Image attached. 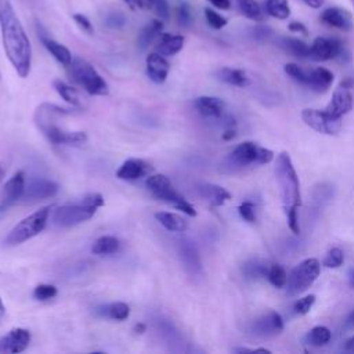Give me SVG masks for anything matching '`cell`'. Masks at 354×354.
<instances>
[{
  "label": "cell",
  "mask_w": 354,
  "mask_h": 354,
  "mask_svg": "<svg viewBox=\"0 0 354 354\" xmlns=\"http://www.w3.org/2000/svg\"><path fill=\"white\" fill-rule=\"evenodd\" d=\"M0 32L5 53L21 78L32 67V46L10 0H0Z\"/></svg>",
  "instance_id": "1"
},
{
  "label": "cell",
  "mask_w": 354,
  "mask_h": 354,
  "mask_svg": "<svg viewBox=\"0 0 354 354\" xmlns=\"http://www.w3.org/2000/svg\"><path fill=\"white\" fill-rule=\"evenodd\" d=\"M275 177L279 186V193L285 212L297 210L302 204L300 183L288 153H281L275 164Z\"/></svg>",
  "instance_id": "2"
},
{
  "label": "cell",
  "mask_w": 354,
  "mask_h": 354,
  "mask_svg": "<svg viewBox=\"0 0 354 354\" xmlns=\"http://www.w3.org/2000/svg\"><path fill=\"white\" fill-rule=\"evenodd\" d=\"M274 159V153L256 143L245 141L238 144L222 164L224 172H235L250 165H266Z\"/></svg>",
  "instance_id": "3"
},
{
  "label": "cell",
  "mask_w": 354,
  "mask_h": 354,
  "mask_svg": "<svg viewBox=\"0 0 354 354\" xmlns=\"http://www.w3.org/2000/svg\"><path fill=\"white\" fill-rule=\"evenodd\" d=\"M50 210H52V206H46V208H42L38 212L32 213L31 216L26 217L24 220H21L9 233V235L5 239V245L16 246V245H20V244L37 237L38 234H41L49 222Z\"/></svg>",
  "instance_id": "4"
},
{
  "label": "cell",
  "mask_w": 354,
  "mask_h": 354,
  "mask_svg": "<svg viewBox=\"0 0 354 354\" xmlns=\"http://www.w3.org/2000/svg\"><path fill=\"white\" fill-rule=\"evenodd\" d=\"M147 188L161 201H165L168 204H172L179 210H183V213L188 216H197V210L194 206L186 201L183 195H180L172 186L170 180L164 175H153L146 181Z\"/></svg>",
  "instance_id": "5"
},
{
  "label": "cell",
  "mask_w": 354,
  "mask_h": 354,
  "mask_svg": "<svg viewBox=\"0 0 354 354\" xmlns=\"http://www.w3.org/2000/svg\"><path fill=\"white\" fill-rule=\"evenodd\" d=\"M321 264L317 259L308 257L293 267L286 281L288 295L295 296L306 292L318 278Z\"/></svg>",
  "instance_id": "6"
},
{
  "label": "cell",
  "mask_w": 354,
  "mask_h": 354,
  "mask_svg": "<svg viewBox=\"0 0 354 354\" xmlns=\"http://www.w3.org/2000/svg\"><path fill=\"white\" fill-rule=\"evenodd\" d=\"M72 75L78 83H81L85 90L92 96H107L108 85L103 77L96 71V68L81 57H75L71 64Z\"/></svg>",
  "instance_id": "7"
},
{
  "label": "cell",
  "mask_w": 354,
  "mask_h": 354,
  "mask_svg": "<svg viewBox=\"0 0 354 354\" xmlns=\"http://www.w3.org/2000/svg\"><path fill=\"white\" fill-rule=\"evenodd\" d=\"M302 119L307 126H310L311 129L322 135L333 136V135H337L342 129V118H335L329 115L325 110L324 111L313 110V108L303 110Z\"/></svg>",
  "instance_id": "8"
},
{
  "label": "cell",
  "mask_w": 354,
  "mask_h": 354,
  "mask_svg": "<svg viewBox=\"0 0 354 354\" xmlns=\"http://www.w3.org/2000/svg\"><path fill=\"white\" fill-rule=\"evenodd\" d=\"M97 208L82 205H66L56 209L53 215V223L60 227H71L81 224L89 219H92L96 213Z\"/></svg>",
  "instance_id": "9"
},
{
  "label": "cell",
  "mask_w": 354,
  "mask_h": 354,
  "mask_svg": "<svg viewBox=\"0 0 354 354\" xmlns=\"http://www.w3.org/2000/svg\"><path fill=\"white\" fill-rule=\"evenodd\" d=\"M284 331V319L277 311H267L248 325V332L256 337H270Z\"/></svg>",
  "instance_id": "10"
},
{
  "label": "cell",
  "mask_w": 354,
  "mask_h": 354,
  "mask_svg": "<svg viewBox=\"0 0 354 354\" xmlns=\"http://www.w3.org/2000/svg\"><path fill=\"white\" fill-rule=\"evenodd\" d=\"M177 249L186 273L191 277L202 275V262L197 245L190 238H181L179 239Z\"/></svg>",
  "instance_id": "11"
},
{
  "label": "cell",
  "mask_w": 354,
  "mask_h": 354,
  "mask_svg": "<svg viewBox=\"0 0 354 354\" xmlns=\"http://www.w3.org/2000/svg\"><path fill=\"white\" fill-rule=\"evenodd\" d=\"M60 187L57 183L48 179H31L28 184H26V193L23 195L24 202H37L53 198L57 195Z\"/></svg>",
  "instance_id": "12"
},
{
  "label": "cell",
  "mask_w": 354,
  "mask_h": 354,
  "mask_svg": "<svg viewBox=\"0 0 354 354\" xmlns=\"http://www.w3.org/2000/svg\"><path fill=\"white\" fill-rule=\"evenodd\" d=\"M344 48L340 41L333 38H317L311 45V59L328 61L342 57Z\"/></svg>",
  "instance_id": "13"
},
{
  "label": "cell",
  "mask_w": 354,
  "mask_h": 354,
  "mask_svg": "<svg viewBox=\"0 0 354 354\" xmlns=\"http://www.w3.org/2000/svg\"><path fill=\"white\" fill-rule=\"evenodd\" d=\"M41 130L53 144H66V146H82L88 141V136L83 132H67L55 124H49Z\"/></svg>",
  "instance_id": "14"
},
{
  "label": "cell",
  "mask_w": 354,
  "mask_h": 354,
  "mask_svg": "<svg viewBox=\"0 0 354 354\" xmlns=\"http://www.w3.org/2000/svg\"><path fill=\"white\" fill-rule=\"evenodd\" d=\"M31 342L30 331L24 328H13L8 335L0 337V351L17 354L24 351Z\"/></svg>",
  "instance_id": "15"
},
{
  "label": "cell",
  "mask_w": 354,
  "mask_h": 354,
  "mask_svg": "<svg viewBox=\"0 0 354 354\" xmlns=\"http://www.w3.org/2000/svg\"><path fill=\"white\" fill-rule=\"evenodd\" d=\"M26 175L24 172H17L3 187V197L0 201V212L9 208L10 205H14L20 199H23V195L26 193Z\"/></svg>",
  "instance_id": "16"
},
{
  "label": "cell",
  "mask_w": 354,
  "mask_h": 354,
  "mask_svg": "<svg viewBox=\"0 0 354 354\" xmlns=\"http://www.w3.org/2000/svg\"><path fill=\"white\" fill-rule=\"evenodd\" d=\"M353 101L354 100H353V95L350 93V89L339 86L335 90V93H333L329 104L326 106L325 111L335 118H342L343 115H346L347 112L351 111Z\"/></svg>",
  "instance_id": "17"
},
{
  "label": "cell",
  "mask_w": 354,
  "mask_h": 354,
  "mask_svg": "<svg viewBox=\"0 0 354 354\" xmlns=\"http://www.w3.org/2000/svg\"><path fill=\"white\" fill-rule=\"evenodd\" d=\"M321 21L325 26L340 30V31L348 32L353 30L351 14L344 9H339V8L325 9L321 14Z\"/></svg>",
  "instance_id": "18"
},
{
  "label": "cell",
  "mask_w": 354,
  "mask_h": 354,
  "mask_svg": "<svg viewBox=\"0 0 354 354\" xmlns=\"http://www.w3.org/2000/svg\"><path fill=\"white\" fill-rule=\"evenodd\" d=\"M170 66L166 61L165 56L157 53H151L147 57V75L154 83H164L169 75Z\"/></svg>",
  "instance_id": "19"
},
{
  "label": "cell",
  "mask_w": 354,
  "mask_h": 354,
  "mask_svg": "<svg viewBox=\"0 0 354 354\" xmlns=\"http://www.w3.org/2000/svg\"><path fill=\"white\" fill-rule=\"evenodd\" d=\"M194 104L197 111L205 118L219 119L224 115V111H226V103L217 97L202 96V97H198Z\"/></svg>",
  "instance_id": "20"
},
{
  "label": "cell",
  "mask_w": 354,
  "mask_h": 354,
  "mask_svg": "<svg viewBox=\"0 0 354 354\" xmlns=\"http://www.w3.org/2000/svg\"><path fill=\"white\" fill-rule=\"evenodd\" d=\"M151 172V166L143 159H128L117 172L121 180H139Z\"/></svg>",
  "instance_id": "21"
},
{
  "label": "cell",
  "mask_w": 354,
  "mask_h": 354,
  "mask_svg": "<svg viewBox=\"0 0 354 354\" xmlns=\"http://www.w3.org/2000/svg\"><path fill=\"white\" fill-rule=\"evenodd\" d=\"M155 331L159 333L162 340L170 346V348L177 350V346L183 344V337L175 324L166 318H157L154 321Z\"/></svg>",
  "instance_id": "22"
},
{
  "label": "cell",
  "mask_w": 354,
  "mask_h": 354,
  "mask_svg": "<svg viewBox=\"0 0 354 354\" xmlns=\"http://www.w3.org/2000/svg\"><path fill=\"white\" fill-rule=\"evenodd\" d=\"M197 191L204 199H206L213 206H222L231 199V194L226 188L210 183L198 184Z\"/></svg>",
  "instance_id": "23"
},
{
  "label": "cell",
  "mask_w": 354,
  "mask_h": 354,
  "mask_svg": "<svg viewBox=\"0 0 354 354\" xmlns=\"http://www.w3.org/2000/svg\"><path fill=\"white\" fill-rule=\"evenodd\" d=\"M39 37H41V41H42L43 46L48 49V52H49L60 64H63L64 67H71L74 59H72V55H71V52H70L68 48H66L64 45H61V43H59V42H56L55 39H52L50 37H48L46 32L42 31V28H41Z\"/></svg>",
  "instance_id": "24"
},
{
  "label": "cell",
  "mask_w": 354,
  "mask_h": 354,
  "mask_svg": "<svg viewBox=\"0 0 354 354\" xmlns=\"http://www.w3.org/2000/svg\"><path fill=\"white\" fill-rule=\"evenodd\" d=\"M183 46H184V37L162 34L157 45V52L165 57H170L177 55L183 49Z\"/></svg>",
  "instance_id": "25"
},
{
  "label": "cell",
  "mask_w": 354,
  "mask_h": 354,
  "mask_svg": "<svg viewBox=\"0 0 354 354\" xmlns=\"http://www.w3.org/2000/svg\"><path fill=\"white\" fill-rule=\"evenodd\" d=\"M333 82V74L322 67H318L308 72V82L307 88L315 92H325Z\"/></svg>",
  "instance_id": "26"
},
{
  "label": "cell",
  "mask_w": 354,
  "mask_h": 354,
  "mask_svg": "<svg viewBox=\"0 0 354 354\" xmlns=\"http://www.w3.org/2000/svg\"><path fill=\"white\" fill-rule=\"evenodd\" d=\"M217 79H220L222 82L235 86V88H246L249 85V78L246 75L245 71L242 70H237V68H222L216 72Z\"/></svg>",
  "instance_id": "27"
},
{
  "label": "cell",
  "mask_w": 354,
  "mask_h": 354,
  "mask_svg": "<svg viewBox=\"0 0 354 354\" xmlns=\"http://www.w3.org/2000/svg\"><path fill=\"white\" fill-rule=\"evenodd\" d=\"M155 219L168 230V231H175V233H184L188 228L187 220L172 212H158L155 213Z\"/></svg>",
  "instance_id": "28"
},
{
  "label": "cell",
  "mask_w": 354,
  "mask_h": 354,
  "mask_svg": "<svg viewBox=\"0 0 354 354\" xmlns=\"http://www.w3.org/2000/svg\"><path fill=\"white\" fill-rule=\"evenodd\" d=\"M162 28L164 23L161 20H153L151 23H148L137 37V48L144 52L154 42V39L161 35Z\"/></svg>",
  "instance_id": "29"
},
{
  "label": "cell",
  "mask_w": 354,
  "mask_h": 354,
  "mask_svg": "<svg viewBox=\"0 0 354 354\" xmlns=\"http://www.w3.org/2000/svg\"><path fill=\"white\" fill-rule=\"evenodd\" d=\"M279 46L286 50L289 55L299 57V59H311V46L304 43L300 39L295 38H282Z\"/></svg>",
  "instance_id": "30"
},
{
  "label": "cell",
  "mask_w": 354,
  "mask_h": 354,
  "mask_svg": "<svg viewBox=\"0 0 354 354\" xmlns=\"http://www.w3.org/2000/svg\"><path fill=\"white\" fill-rule=\"evenodd\" d=\"M264 10L270 17L277 20H286L291 16L288 0H266Z\"/></svg>",
  "instance_id": "31"
},
{
  "label": "cell",
  "mask_w": 354,
  "mask_h": 354,
  "mask_svg": "<svg viewBox=\"0 0 354 354\" xmlns=\"http://www.w3.org/2000/svg\"><path fill=\"white\" fill-rule=\"evenodd\" d=\"M119 246H121V244L115 237L104 235V237H100L93 244L92 252L95 255H112V253H117L119 250Z\"/></svg>",
  "instance_id": "32"
},
{
  "label": "cell",
  "mask_w": 354,
  "mask_h": 354,
  "mask_svg": "<svg viewBox=\"0 0 354 354\" xmlns=\"http://www.w3.org/2000/svg\"><path fill=\"white\" fill-rule=\"evenodd\" d=\"M53 86L56 89V92L67 101L70 103L71 106L74 107H78V108H82V101H81V97H79V93L71 88L68 83L60 81V79H56L53 82Z\"/></svg>",
  "instance_id": "33"
},
{
  "label": "cell",
  "mask_w": 354,
  "mask_h": 354,
  "mask_svg": "<svg viewBox=\"0 0 354 354\" xmlns=\"http://www.w3.org/2000/svg\"><path fill=\"white\" fill-rule=\"evenodd\" d=\"M99 313H101L103 315H107L108 318L117 319V321H124L130 315V307L124 303V302H117V303H111L106 307H103V310Z\"/></svg>",
  "instance_id": "34"
},
{
  "label": "cell",
  "mask_w": 354,
  "mask_h": 354,
  "mask_svg": "<svg viewBox=\"0 0 354 354\" xmlns=\"http://www.w3.org/2000/svg\"><path fill=\"white\" fill-rule=\"evenodd\" d=\"M238 8L241 10V13L253 21H262L263 20V12L262 8L259 6V3L256 0H237Z\"/></svg>",
  "instance_id": "35"
},
{
  "label": "cell",
  "mask_w": 354,
  "mask_h": 354,
  "mask_svg": "<svg viewBox=\"0 0 354 354\" xmlns=\"http://www.w3.org/2000/svg\"><path fill=\"white\" fill-rule=\"evenodd\" d=\"M242 271H244V275L246 278H249V279H259V278L267 277L268 267L264 263H262L260 260L253 259V260H249V262H246L244 264Z\"/></svg>",
  "instance_id": "36"
},
{
  "label": "cell",
  "mask_w": 354,
  "mask_h": 354,
  "mask_svg": "<svg viewBox=\"0 0 354 354\" xmlns=\"http://www.w3.org/2000/svg\"><path fill=\"white\" fill-rule=\"evenodd\" d=\"M332 337V333L331 331L326 328V326H314L306 336L307 339V343L311 344V346H315V347H321V346H325L326 343H329Z\"/></svg>",
  "instance_id": "37"
},
{
  "label": "cell",
  "mask_w": 354,
  "mask_h": 354,
  "mask_svg": "<svg viewBox=\"0 0 354 354\" xmlns=\"http://www.w3.org/2000/svg\"><path fill=\"white\" fill-rule=\"evenodd\" d=\"M267 278H268V281H270L275 288H284V286H286L288 274H286V271H285L279 264H273V266L268 268Z\"/></svg>",
  "instance_id": "38"
},
{
  "label": "cell",
  "mask_w": 354,
  "mask_h": 354,
  "mask_svg": "<svg viewBox=\"0 0 354 354\" xmlns=\"http://www.w3.org/2000/svg\"><path fill=\"white\" fill-rule=\"evenodd\" d=\"M344 262V255L339 248H332L325 255L322 260V266L326 268H339Z\"/></svg>",
  "instance_id": "39"
},
{
  "label": "cell",
  "mask_w": 354,
  "mask_h": 354,
  "mask_svg": "<svg viewBox=\"0 0 354 354\" xmlns=\"http://www.w3.org/2000/svg\"><path fill=\"white\" fill-rule=\"evenodd\" d=\"M285 72L296 82H299L300 85L307 86L308 82V72H306L303 68H300L297 64H286L284 67Z\"/></svg>",
  "instance_id": "40"
},
{
  "label": "cell",
  "mask_w": 354,
  "mask_h": 354,
  "mask_svg": "<svg viewBox=\"0 0 354 354\" xmlns=\"http://www.w3.org/2000/svg\"><path fill=\"white\" fill-rule=\"evenodd\" d=\"M205 19L209 27L213 30H222L227 26V20L213 9H205Z\"/></svg>",
  "instance_id": "41"
},
{
  "label": "cell",
  "mask_w": 354,
  "mask_h": 354,
  "mask_svg": "<svg viewBox=\"0 0 354 354\" xmlns=\"http://www.w3.org/2000/svg\"><path fill=\"white\" fill-rule=\"evenodd\" d=\"M57 295V288L50 284H41L34 291V297L38 300H49Z\"/></svg>",
  "instance_id": "42"
},
{
  "label": "cell",
  "mask_w": 354,
  "mask_h": 354,
  "mask_svg": "<svg viewBox=\"0 0 354 354\" xmlns=\"http://www.w3.org/2000/svg\"><path fill=\"white\" fill-rule=\"evenodd\" d=\"M315 303V296L314 295H308V296H304L302 299H299L295 306H293V311L297 314V315H304L307 314L311 307L314 306Z\"/></svg>",
  "instance_id": "43"
},
{
  "label": "cell",
  "mask_w": 354,
  "mask_h": 354,
  "mask_svg": "<svg viewBox=\"0 0 354 354\" xmlns=\"http://www.w3.org/2000/svg\"><path fill=\"white\" fill-rule=\"evenodd\" d=\"M106 26L111 30H122L126 26V19L121 12H111L106 17Z\"/></svg>",
  "instance_id": "44"
},
{
  "label": "cell",
  "mask_w": 354,
  "mask_h": 354,
  "mask_svg": "<svg viewBox=\"0 0 354 354\" xmlns=\"http://www.w3.org/2000/svg\"><path fill=\"white\" fill-rule=\"evenodd\" d=\"M238 212H239V216L248 222V223H255L256 222V209H255V205L249 201H245L239 205L238 208Z\"/></svg>",
  "instance_id": "45"
},
{
  "label": "cell",
  "mask_w": 354,
  "mask_h": 354,
  "mask_svg": "<svg viewBox=\"0 0 354 354\" xmlns=\"http://www.w3.org/2000/svg\"><path fill=\"white\" fill-rule=\"evenodd\" d=\"M153 9H154L155 14L161 20H168L169 19V3H168V0H154Z\"/></svg>",
  "instance_id": "46"
},
{
  "label": "cell",
  "mask_w": 354,
  "mask_h": 354,
  "mask_svg": "<svg viewBox=\"0 0 354 354\" xmlns=\"http://www.w3.org/2000/svg\"><path fill=\"white\" fill-rule=\"evenodd\" d=\"M177 20H179V24L183 27H188L191 24V13L187 3L180 5L177 10Z\"/></svg>",
  "instance_id": "47"
},
{
  "label": "cell",
  "mask_w": 354,
  "mask_h": 354,
  "mask_svg": "<svg viewBox=\"0 0 354 354\" xmlns=\"http://www.w3.org/2000/svg\"><path fill=\"white\" fill-rule=\"evenodd\" d=\"M74 21L77 23V26H78L82 31L90 34V35L93 34V26H92L90 20H89L86 16L77 13V14H74Z\"/></svg>",
  "instance_id": "48"
},
{
  "label": "cell",
  "mask_w": 354,
  "mask_h": 354,
  "mask_svg": "<svg viewBox=\"0 0 354 354\" xmlns=\"http://www.w3.org/2000/svg\"><path fill=\"white\" fill-rule=\"evenodd\" d=\"M133 10H150L153 9L154 0H125Z\"/></svg>",
  "instance_id": "49"
},
{
  "label": "cell",
  "mask_w": 354,
  "mask_h": 354,
  "mask_svg": "<svg viewBox=\"0 0 354 354\" xmlns=\"http://www.w3.org/2000/svg\"><path fill=\"white\" fill-rule=\"evenodd\" d=\"M82 204H85L88 206H93V208H100V206L104 205V198H103L101 194L95 193V194H90V195L85 197Z\"/></svg>",
  "instance_id": "50"
},
{
  "label": "cell",
  "mask_w": 354,
  "mask_h": 354,
  "mask_svg": "<svg viewBox=\"0 0 354 354\" xmlns=\"http://www.w3.org/2000/svg\"><path fill=\"white\" fill-rule=\"evenodd\" d=\"M288 28H289V31H291V32H296V34H302V35H307V34H308V32H307L306 26H304L303 23H299V21H293V23H291Z\"/></svg>",
  "instance_id": "51"
},
{
  "label": "cell",
  "mask_w": 354,
  "mask_h": 354,
  "mask_svg": "<svg viewBox=\"0 0 354 354\" xmlns=\"http://www.w3.org/2000/svg\"><path fill=\"white\" fill-rule=\"evenodd\" d=\"M208 2L220 10H228L231 8V0H208Z\"/></svg>",
  "instance_id": "52"
},
{
  "label": "cell",
  "mask_w": 354,
  "mask_h": 354,
  "mask_svg": "<svg viewBox=\"0 0 354 354\" xmlns=\"http://www.w3.org/2000/svg\"><path fill=\"white\" fill-rule=\"evenodd\" d=\"M253 35L257 41H263V39H267L271 35V31L268 28H264V27H257V28H255Z\"/></svg>",
  "instance_id": "53"
},
{
  "label": "cell",
  "mask_w": 354,
  "mask_h": 354,
  "mask_svg": "<svg viewBox=\"0 0 354 354\" xmlns=\"http://www.w3.org/2000/svg\"><path fill=\"white\" fill-rule=\"evenodd\" d=\"M235 136H237V130L233 129V128H227V129L224 130V133L222 135V139L226 140V141H230V140L235 139Z\"/></svg>",
  "instance_id": "54"
},
{
  "label": "cell",
  "mask_w": 354,
  "mask_h": 354,
  "mask_svg": "<svg viewBox=\"0 0 354 354\" xmlns=\"http://www.w3.org/2000/svg\"><path fill=\"white\" fill-rule=\"evenodd\" d=\"M304 3L311 9H321L324 5V0H304Z\"/></svg>",
  "instance_id": "55"
},
{
  "label": "cell",
  "mask_w": 354,
  "mask_h": 354,
  "mask_svg": "<svg viewBox=\"0 0 354 354\" xmlns=\"http://www.w3.org/2000/svg\"><path fill=\"white\" fill-rule=\"evenodd\" d=\"M344 350L348 353H354V336H351L350 339L346 340L344 343Z\"/></svg>",
  "instance_id": "56"
},
{
  "label": "cell",
  "mask_w": 354,
  "mask_h": 354,
  "mask_svg": "<svg viewBox=\"0 0 354 354\" xmlns=\"http://www.w3.org/2000/svg\"><path fill=\"white\" fill-rule=\"evenodd\" d=\"M146 329H147V326H146V324H143V322L136 324V326H135V332H136V333H144Z\"/></svg>",
  "instance_id": "57"
},
{
  "label": "cell",
  "mask_w": 354,
  "mask_h": 354,
  "mask_svg": "<svg viewBox=\"0 0 354 354\" xmlns=\"http://www.w3.org/2000/svg\"><path fill=\"white\" fill-rule=\"evenodd\" d=\"M342 88H346V89H351L354 86V81L353 79H346V81H342L340 83Z\"/></svg>",
  "instance_id": "58"
},
{
  "label": "cell",
  "mask_w": 354,
  "mask_h": 354,
  "mask_svg": "<svg viewBox=\"0 0 354 354\" xmlns=\"http://www.w3.org/2000/svg\"><path fill=\"white\" fill-rule=\"evenodd\" d=\"M346 325H347L348 328H354V311L348 315V318H347V321H346Z\"/></svg>",
  "instance_id": "59"
},
{
  "label": "cell",
  "mask_w": 354,
  "mask_h": 354,
  "mask_svg": "<svg viewBox=\"0 0 354 354\" xmlns=\"http://www.w3.org/2000/svg\"><path fill=\"white\" fill-rule=\"evenodd\" d=\"M5 176H6V169H5V166L2 164H0V181L5 179Z\"/></svg>",
  "instance_id": "60"
},
{
  "label": "cell",
  "mask_w": 354,
  "mask_h": 354,
  "mask_svg": "<svg viewBox=\"0 0 354 354\" xmlns=\"http://www.w3.org/2000/svg\"><path fill=\"white\" fill-rule=\"evenodd\" d=\"M350 286L354 289V270L350 274Z\"/></svg>",
  "instance_id": "61"
},
{
  "label": "cell",
  "mask_w": 354,
  "mask_h": 354,
  "mask_svg": "<svg viewBox=\"0 0 354 354\" xmlns=\"http://www.w3.org/2000/svg\"><path fill=\"white\" fill-rule=\"evenodd\" d=\"M3 311H5V304H3L2 299H0V313H3Z\"/></svg>",
  "instance_id": "62"
},
{
  "label": "cell",
  "mask_w": 354,
  "mask_h": 354,
  "mask_svg": "<svg viewBox=\"0 0 354 354\" xmlns=\"http://www.w3.org/2000/svg\"><path fill=\"white\" fill-rule=\"evenodd\" d=\"M350 3L353 5V8H354V0H350Z\"/></svg>",
  "instance_id": "63"
}]
</instances>
